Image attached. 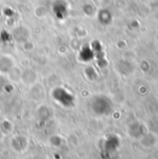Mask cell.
Returning a JSON list of instances; mask_svg holds the SVG:
<instances>
[{
  "label": "cell",
  "mask_w": 158,
  "mask_h": 159,
  "mask_svg": "<svg viewBox=\"0 0 158 159\" xmlns=\"http://www.w3.org/2000/svg\"><path fill=\"white\" fill-rule=\"evenodd\" d=\"M27 145H28V141L23 136H17L12 141V146L18 152L23 151L27 147Z\"/></svg>",
  "instance_id": "obj_2"
},
{
  "label": "cell",
  "mask_w": 158,
  "mask_h": 159,
  "mask_svg": "<svg viewBox=\"0 0 158 159\" xmlns=\"http://www.w3.org/2000/svg\"><path fill=\"white\" fill-rule=\"evenodd\" d=\"M50 141H51V143L56 145V146L60 145V143H61V140H60V138L58 136H53Z\"/></svg>",
  "instance_id": "obj_4"
},
{
  "label": "cell",
  "mask_w": 158,
  "mask_h": 159,
  "mask_svg": "<svg viewBox=\"0 0 158 159\" xmlns=\"http://www.w3.org/2000/svg\"><path fill=\"white\" fill-rule=\"evenodd\" d=\"M93 57H94V52L90 47H84V48H82L81 51H80V53H79V58L83 62L91 61L93 58Z\"/></svg>",
  "instance_id": "obj_3"
},
{
  "label": "cell",
  "mask_w": 158,
  "mask_h": 159,
  "mask_svg": "<svg viewBox=\"0 0 158 159\" xmlns=\"http://www.w3.org/2000/svg\"><path fill=\"white\" fill-rule=\"evenodd\" d=\"M52 97L61 106L70 107L74 105V96L64 87H56L52 91Z\"/></svg>",
  "instance_id": "obj_1"
}]
</instances>
